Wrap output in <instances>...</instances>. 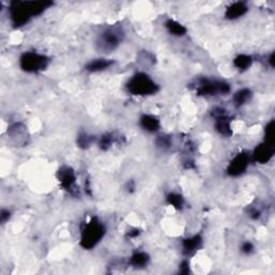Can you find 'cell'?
Masks as SVG:
<instances>
[{
    "label": "cell",
    "mask_w": 275,
    "mask_h": 275,
    "mask_svg": "<svg viewBox=\"0 0 275 275\" xmlns=\"http://www.w3.org/2000/svg\"><path fill=\"white\" fill-rule=\"evenodd\" d=\"M274 145H270L266 142L257 145L254 152L252 154V159L257 164L266 165L274 156Z\"/></svg>",
    "instance_id": "cell-10"
},
{
    "label": "cell",
    "mask_w": 275,
    "mask_h": 275,
    "mask_svg": "<svg viewBox=\"0 0 275 275\" xmlns=\"http://www.w3.org/2000/svg\"><path fill=\"white\" fill-rule=\"evenodd\" d=\"M114 142H115L114 136H113L112 133H106L99 139L98 145L102 150H106L112 147V144Z\"/></svg>",
    "instance_id": "cell-21"
},
{
    "label": "cell",
    "mask_w": 275,
    "mask_h": 275,
    "mask_svg": "<svg viewBox=\"0 0 275 275\" xmlns=\"http://www.w3.org/2000/svg\"><path fill=\"white\" fill-rule=\"evenodd\" d=\"M106 226L97 217L91 218L81 231L80 244L84 250H93L106 235Z\"/></svg>",
    "instance_id": "cell-2"
},
{
    "label": "cell",
    "mask_w": 275,
    "mask_h": 275,
    "mask_svg": "<svg viewBox=\"0 0 275 275\" xmlns=\"http://www.w3.org/2000/svg\"><path fill=\"white\" fill-rule=\"evenodd\" d=\"M250 163H251V156L249 154L245 152L239 153L231 159L227 167V173L230 176L233 177L244 174L247 168H249Z\"/></svg>",
    "instance_id": "cell-7"
},
{
    "label": "cell",
    "mask_w": 275,
    "mask_h": 275,
    "mask_svg": "<svg viewBox=\"0 0 275 275\" xmlns=\"http://www.w3.org/2000/svg\"><path fill=\"white\" fill-rule=\"evenodd\" d=\"M165 27L166 29L168 30L169 34L174 37H184L187 34L186 27L175 20L172 19L167 20L165 23Z\"/></svg>",
    "instance_id": "cell-15"
},
{
    "label": "cell",
    "mask_w": 275,
    "mask_h": 275,
    "mask_svg": "<svg viewBox=\"0 0 275 275\" xmlns=\"http://www.w3.org/2000/svg\"><path fill=\"white\" fill-rule=\"evenodd\" d=\"M123 38L124 32L121 28H116V27L107 28L102 32L99 36L98 40H97V48L99 51L106 53L114 51L120 46L123 41Z\"/></svg>",
    "instance_id": "cell-5"
},
{
    "label": "cell",
    "mask_w": 275,
    "mask_h": 275,
    "mask_svg": "<svg viewBox=\"0 0 275 275\" xmlns=\"http://www.w3.org/2000/svg\"><path fill=\"white\" fill-rule=\"evenodd\" d=\"M213 116L215 118V128L224 137L233 136V128H231L230 118L226 114V110L223 107H216L213 111Z\"/></svg>",
    "instance_id": "cell-8"
},
{
    "label": "cell",
    "mask_w": 275,
    "mask_h": 275,
    "mask_svg": "<svg viewBox=\"0 0 275 275\" xmlns=\"http://www.w3.org/2000/svg\"><path fill=\"white\" fill-rule=\"evenodd\" d=\"M155 143H156V145H157V148H161V149L169 148L170 145H171L170 139L168 137H166V136L158 137L157 139H156V142Z\"/></svg>",
    "instance_id": "cell-23"
},
{
    "label": "cell",
    "mask_w": 275,
    "mask_h": 275,
    "mask_svg": "<svg viewBox=\"0 0 275 275\" xmlns=\"http://www.w3.org/2000/svg\"><path fill=\"white\" fill-rule=\"evenodd\" d=\"M253 98V93L250 88L239 89L233 95V104L236 107H241L250 102Z\"/></svg>",
    "instance_id": "cell-17"
},
{
    "label": "cell",
    "mask_w": 275,
    "mask_h": 275,
    "mask_svg": "<svg viewBox=\"0 0 275 275\" xmlns=\"http://www.w3.org/2000/svg\"><path fill=\"white\" fill-rule=\"evenodd\" d=\"M202 242L203 241H202L201 235H199V234L190 236V238L184 239L182 243L183 254H184L185 256L193 255L202 246Z\"/></svg>",
    "instance_id": "cell-12"
},
{
    "label": "cell",
    "mask_w": 275,
    "mask_h": 275,
    "mask_svg": "<svg viewBox=\"0 0 275 275\" xmlns=\"http://www.w3.org/2000/svg\"><path fill=\"white\" fill-rule=\"evenodd\" d=\"M247 11H249V7L245 2H241V1H236L231 3L229 7H227L225 12V18L230 21H234L238 20L242 16H244Z\"/></svg>",
    "instance_id": "cell-11"
},
{
    "label": "cell",
    "mask_w": 275,
    "mask_h": 275,
    "mask_svg": "<svg viewBox=\"0 0 275 275\" xmlns=\"http://www.w3.org/2000/svg\"><path fill=\"white\" fill-rule=\"evenodd\" d=\"M254 250H255V247L250 241H246V242H244V243H242V245H241V252L244 253L245 255H251L252 253L254 252Z\"/></svg>",
    "instance_id": "cell-24"
},
{
    "label": "cell",
    "mask_w": 275,
    "mask_h": 275,
    "mask_svg": "<svg viewBox=\"0 0 275 275\" xmlns=\"http://www.w3.org/2000/svg\"><path fill=\"white\" fill-rule=\"evenodd\" d=\"M268 63H270V66L272 68H274V53L270 54V56H269V58H268Z\"/></svg>",
    "instance_id": "cell-28"
},
{
    "label": "cell",
    "mask_w": 275,
    "mask_h": 275,
    "mask_svg": "<svg viewBox=\"0 0 275 275\" xmlns=\"http://www.w3.org/2000/svg\"><path fill=\"white\" fill-rule=\"evenodd\" d=\"M50 63L45 55L37 52H25L20 57V67L25 72L38 73L45 70Z\"/></svg>",
    "instance_id": "cell-4"
},
{
    "label": "cell",
    "mask_w": 275,
    "mask_h": 275,
    "mask_svg": "<svg viewBox=\"0 0 275 275\" xmlns=\"http://www.w3.org/2000/svg\"><path fill=\"white\" fill-rule=\"evenodd\" d=\"M113 63H114V61H112V59L97 58V59H93V61L87 63V64L85 66V70L91 73L101 72V71H105V70L112 67Z\"/></svg>",
    "instance_id": "cell-13"
},
{
    "label": "cell",
    "mask_w": 275,
    "mask_h": 275,
    "mask_svg": "<svg viewBox=\"0 0 275 275\" xmlns=\"http://www.w3.org/2000/svg\"><path fill=\"white\" fill-rule=\"evenodd\" d=\"M167 202H168L169 206L173 207L176 210H182L185 203L183 196L176 192H170L169 195L167 196Z\"/></svg>",
    "instance_id": "cell-19"
},
{
    "label": "cell",
    "mask_w": 275,
    "mask_h": 275,
    "mask_svg": "<svg viewBox=\"0 0 275 275\" xmlns=\"http://www.w3.org/2000/svg\"><path fill=\"white\" fill-rule=\"evenodd\" d=\"M58 180L63 190L69 191L71 195L77 191L79 192V190H77V176L70 167H63L58 171Z\"/></svg>",
    "instance_id": "cell-9"
},
{
    "label": "cell",
    "mask_w": 275,
    "mask_h": 275,
    "mask_svg": "<svg viewBox=\"0 0 275 275\" xmlns=\"http://www.w3.org/2000/svg\"><path fill=\"white\" fill-rule=\"evenodd\" d=\"M149 262V256L148 253L142 252V251H137L134 252L133 254L131 255L130 259H129V263L133 267V268H145Z\"/></svg>",
    "instance_id": "cell-16"
},
{
    "label": "cell",
    "mask_w": 275,
    "mask_h": 275,
    "mask_svg": "<svg viewBox=\"0 0 275 275\" xmlns=\"http://www.w3.org/2000/svg\"><path fill=\"white\" fill-rule=\"evenodd\" d=\"M140 234V230H138V229H133V230H131L130 233H128V236L129 238H136V236H138Z\"/></svg>",
    "instance_id": "cell-27"
},
{
    "label": "cell",
    "mask_w": 275,
    "mask_h": 275,
    "mask_svg": "<svg viewBox=\"0 0 275 275\" xmlns=\"http://www.w3.org/2000/svg\"><path fill=\"white\" fill-rule=\"evenodd\" d=\"M95 141V138L94 137H91V136H88L87 133H82V134H80V136L78 137V140H77V143L80 148H89L91 144L94 143Z\"/></svg>",
    "instance_id": "cell-22"
},
{
    "label": "cell",
    "mask_w": 275,
    "mask_h": 275,
    "mask_svg": "<svg viewBox=\"0 0 275 275\" xmlns=\"http://www.w3.org/2000/svg\"><path fill=\"white\" fill-rule=\"evenodd\" d=\"M230 91V85L220 80H209L201 79L199 80L197 85V95L198 96H215L216 94H228Z\"/></svg>",
    "instance_id": "cell-6"
},
{
    "label": "cell",
    "mask_w": 275,
    "mask_h": 275,
    "mask_svg": "<svg viewBox=\"0 0 275 275\" xmlns=\"http://www.w3.org/2000/svg\"><path fill=\"white\" fill-rule=\"evenodd\" d=\"M275 133H274V121L271 120L265 127V141L268 144L274 145L275 143Z\"/></svg>",
    "instance_id": "cell-20"
},
{
    "label": "cell",
    "mask_w": 275,
    "mask_h": 275,
    "mask_svg": "<svg viewBox=\"0 0 275 275\" xmlns=\"http://www.w3.org/2000/svg\"><path fill=\"white\" fill-rule=\"evenodd\" d=\"M140 126L147 132L154 133L160 129V121L152 114H143L140 117Z\"/></svg>",
    "instance_id": "cell-14"
},
{
    "label": "cell",
    "mask_w": 275,
    "mask_h": 275,
    "mask_svg": "<svg viewBox=\"0 0 275 275\" xmlns=\"http://www.w3.org/2000/svg\"><path fill=\"white\" fill-rule=\"evenodd\" d=\"M10 217H11V213L9 210L2 209L1 213H0V222H1V224L4 225L10 219Z\"/></svg>",
    "instance_id": "cell-26"
},
{
    "label": "cell",
    "mask_w": 275,
    "mask_h": 275,
    "mask_svg": "<svg viewBox=\"0 0 275 275\" xmlns=\"http://www.w3.org/2000/svg\"><path fill=\"white\" fill-rule=\"evenodd\" d=\"M180 273L181 274H190V263L187 260H183L180 265Z\"/></svg>",
    "instance_id": "cell-25"
},
{
    "label": "cell",
    "mask_w": 275,
    "mask_h": 275,
    "mask_svg": "<svg viewBox=\"0 0 275 275\" xmlns=\"http://www.w3.org/2000/svg\"><path fill=\"white\" fill-rule=\"evenodd\" d=\"M52 5L51 1H12L9 7L11 23L19 28L28 23L32 16L41 15Z\"/></svg>",
    "instance_id": "cell-1"
},
{
    "label": "cell",
    "mask_w": 275,
    "mask_h": 275,
    "mask_svg": "<svg viewBox=\"0 0 275 275\" xmlns=\"http://www.w3.org/2000/svg\"><path fill=\"white\" fill-rule=\"evenodd\" d=\"M253 57L247 54H240L233 59V66L241 72L249 70L253 64Z\"/></svg>",
    "instance_id": "cell-18"
},
{
    "label": "cell",
    "mask_w": 275,
    "mask_h": 275,
    "mask_svg": "<svg viewBox=\"0 0 275 275\" xmlns=\"http://www.w3.org/2000/svg\"><path fill=\"white\" fill-rule=\"evenodd\" d=\"M126 88L129 94L138 97L153 96L158 93L159 85L144 72H138L129 79Z\"/></svg>",
    "instance_id": "cell-3"
}]
</instances>
